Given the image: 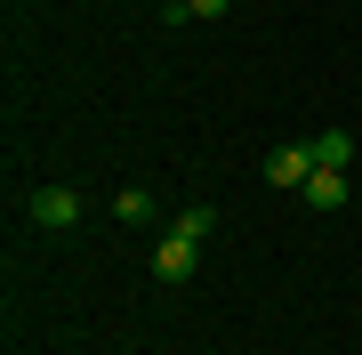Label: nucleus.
Listing matches in <instances>:
<instances>
[{
    "label": "nucleus",
    "mask_w": 362,
    "mask_h": 355,
    "mask_svg": "<svg viewBox=\"0 0 362 355\" xmlns=\"http://www.w3.org/2000/svg\"><path fill=\"white\" fill-rule=\"evenodd\" d=\"M202 235H209V210H202V202L169 218L161 242H153V283H194V266H202Z\"/></svg>",
    "instance_id": "nucleus-1"
},
{
    "label": "nucleus",
    "mask_w": 362,
    "mask_h": 355,
    "mask_svg": "<svg viewBox=\"0 0 362 355\" xmlns=\"http://www.w3.org/2000/svg\"><path fill=\"white\" fill-rule=\"evenodd\" d=\"M25 218L40 226V235H65V226H81V194H73V186H33Z\"/></svg>",
    "instance_id": "nucleus-2"
},
{
    "label": "nucleus",
    "mask_w": 362,
    "mask_h": 355,
    "mask_svg": "<svg viewBox=\"0 0 362 355\" xmlns=\"http://www.w3.org/2000/svg\"><path fill=\"white\" fill-rule=\"evenodd\" d=\"M266 178L306 194V178H314V145H274V154H266Z\"/></svg>",
    "instance_id": "nucleus-3"
},
{
    "label": "nucleus",
    "mask_w": 362,
    "mask_h": 355,
    "mask_svg": "<svg viewBox=\"0 0 362 355\" xmlns=\"http://www.w3.org/2000/svg\"><path fill=\"white\" fill-rule=\"evenodd\" d=\"M314 145V170H346V162H354V137L346 130H322V137H306Z\"/></svg>",
    "instance_id": "nucleus-4"
},
{
    "label": "nucleus",
    "mask_w": 362,
    "mask_h": 355,
    "mask_svg": "<svg viewBox=\"0 0 362 355\" xmlns=\"http://www.w3.org/2000/svg\"><path fill=\"white\" fill-rule=\"evenodd\" d=\"M306 202H314V210H338V202H346V170H314L306 178Z\"/></svg>",
    "instance_id": "nucleus-5"
},
{
    "label": "nucleus",
    "mask_w": 362,
    "mask_h": 355,
    "mask_svg": "<svg viewBox=\"0 0 362 355\" xmlns=\"http://www.w3.org/2000/svg\"><path fill=\"white\" fill-rule=\"evenodd\" d=\"M113 210H121V218H129V226H137V218H145V226H153V194H145V186H121V194H113Z\"/></svg>",
    "instance_id": "nucleus-6"
},
{
    "label": "nucleus",
    "mask_w": 362,
    "mask_h": 355,
    "mask_svg": "<svg viewBox=\"0 0 362 355\" xmlns=\"http://www.w3.org/2000/svg\"><path fill=\"white\" fill-rule=\"evenodd\" d=\"M185 9H194V16H226L233 0H185Z\"/></svg>",
    "instance_id": "nucleus-7"
}]
</instances>
